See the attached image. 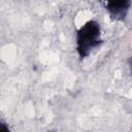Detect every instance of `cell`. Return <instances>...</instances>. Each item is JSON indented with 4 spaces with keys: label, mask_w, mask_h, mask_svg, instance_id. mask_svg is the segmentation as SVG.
Here are the masks:
<instances>
[{
    "label": "cell",
    "mask_w": 132,
    "mask_h": 132,
    "mask_svg": "<svg viewBox=\"0 0 132 132\" xmlns=\"http://www.w3.org/2000/svg\"><path fill=\"white\" fill-rule=\"evenodd\" d=\"M0 132H10L8 127L2 122H0Z\"/></svg>",
    "instance_id": "obj_3"
},
{
    "label": "cell",
    "mask_w": 132,
    "mask_h": 132,
    "mask_svg": "<svg viewBox=\"0 0 132 132\" xmlns=\"http://www.w3.org/2000/svg\"><path fill=\"white\" fill-rule=\"evenodd\" d=\"M130 5H131L130 0H113V1H108L106 3V9L109 11L110 15L113 19L118 21H124Z\"/></svg>",
    "instance_id": "obj_2"
},
{
    "label": "cell",
    "mask_w": 132,
    "mask_h": 132,
    "mask_svg": "<svg viewBox=\"0 0 132 132\" xmlns=\"http://www.w3.org/2000/svg\"><path fill=\"white\" fill-rule=\"evenodd\" d=\"M100 35V25L93 20L87 22L78 29L76 33V51L80 59L88 57L90 53L102 42Z\"/></svg>",
    "instance_id": "obj_1"
}]
</instances>
